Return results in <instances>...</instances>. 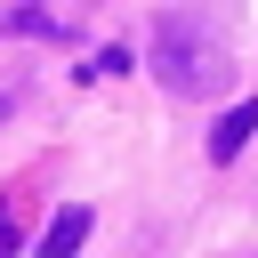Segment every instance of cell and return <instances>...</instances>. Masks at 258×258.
<instances>
[{"label":"cell","instance_id":"cell-1","mask_svg":"<svg viewBox=\"0 0 258 258\" xmlns=\"http://www.w3.org/2000/svg\"><path fill=\"white\" fill-rule=\"evenodd\" d=\"M153 73H161L169 97H210V89H226L234 56H226V40H218L210 24H194V16H161V32H153Z\"/></svg>","mask_w":258,"mask_h":258},{"label":"cell","instance_id":"cell-4","mask_svg":"<svg viewBox=\"0 0 258 258\" xmlns=\"http://www.w3.org/2000/svg\"><path fill=\"white\" fill-rule=\"evenodd\" d=\"M8 32H32V40H56V16H48V8H8Z\"/></svg>","mask_w":258,"mask_h":258},{"label":"cell","instance_id":"cell-5","mask_svg":"<svg viewBox=\"0 0 258 258\" xmlns=\"http://www.w3.org/2000/svg\"><path fill=\"white\" fill-rule=\"evenodd\" d=\"M16 242H24V210L0 202V258H16Z\"/></svg>","mask_w":258,"mask_h":258},{"label":"cell","instance_id":"cell-2","mask_svg":"<svg viewBox=\"0 0 258 258\" xmlns=\"http://www.w3.org/2000/svg\"><path fill=\"white\" fill-rule=\"evenodd\" d=\"M81 242H89V210L73 202V210H56V218H48V234H40V258H73Z\"/></svg>","mask_w":258,"mask_h":258},{"label":"cell","instance_id":"cell-6","mask_svg":"<svg viewBox=\"0 0 258 258\" xmlns=\"http://www.w3.org/2000/svg\"><path fill=\"white\" fill-rule=\"evenodd\" d=\"M8 113H16V89H0V121H8Z\"/></svg>","mask_w":258,"mask_h":258},{"label":"cell","instance_id":"cell-3","mask_svg":"<svg viewBox=\"0 0 258 258\" xmlns=\"http://www.w3.org/2000/svg\"><path fill=\"white\" fill-rule=\"evenodd\" d=\"M250 129H258V105H234V113L210 129V161H234V153L250 145Z\"/></svg>","mask_w":258,"mask_h":258}]
</instances>
